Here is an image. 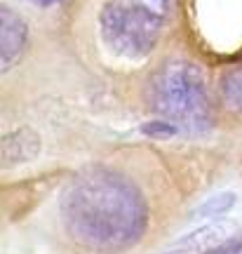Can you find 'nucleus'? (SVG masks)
<instances>
[{
  "mask_svg": "<svg viewBox=\"0 0 242 254\" xmlns=\"http://www.w3.org/2000/svg\"><path fill=\"white\" fill-rule=\"evenodd\" d=\"M28 2H33V5H40V7H52V5H59L61 0H28Z\"/></svg>",
  "mask_w": 242,
  "mask_h": 254,
  "instance_id": "obj_10",
  "label": "nucleus"
},
{
  "mask_svg": "<svg viewBox=\"0 0 242 254\" xmlns=\"http://www.w3.org/2000/svg\"><path fill=\"white\" fill-rule=\"evenodd\" d=\"M221 233V226H205L193 231L190 236L179 238L172 247H167V254H197L205 247H216V238Z\"/></svg>",
  "mask_w": 242,
  "mask_h": 254,
  "instance_id": "obj_6",
  "label": "nucleus"
},
{
  "mask_svg": "<svg viewBox=\"0 0 242 254\" xmlns=\"http://www.w3.org/2000/svg\"><path fill=\"white\" fill-rule=\"evenodd\" d=\"M28 45V26L14 9L0 7V68L7 73L24 57Z\"/></svg>",
  "mask_w": 242,
  "mask_h": 254,
  "instance_id": "obj_4",
  "label": "nucleus"
},
{
  "mask_svg": "<svg viewBox=\"0 0 242 254\" xmlns=\"http://www.w3.org/2000/svg\"><path fill=\"white\" fill-rule=\"evenodd\" d=\"M240 252H242V236L231 238V240H226V243L209 250V254H240Z\"/></svg>",
  "mask_w": 242,
  "mask_h": 254,
  "instance_id": "obj_9",
  "label": "nucleus"
},
{
  "mask_svg": "<svg viewBox=\"0 0 242 254\" xmlns=\"http://www.w3.org/2000/svg\"><path fill=\"white\" fill-rule=\"evenodd\" d=\"M38 153H40V136L31 127H21V129L2 134V141H0V160H2L5 167H17L21 163H28Z\"/></svg>",
  "mask_w": 242,
  "mask_h": 254,
  "instance_id": "obj_5",
  "label": "nucleus"
},
{
  "mask_svg": "<svg viewBox=\"0 0 242 254\" xmlns=\"http://www.w3.org/2000/svg\"><path fill=\"white\" fill-rule=\"evenodd\" d=\"M233 202H235L233 193H221V195H216V198L207 200L205 205L197 209V217H207V219L221 217L224 212H228V209L233 207Z\"/></svg>",
  "mask_w": 242,
  "mask_h": 254,
  "instance_id": "obj_8",
  "label": "nucleus"
},
{
  "mask_svg": "<svg viewBox=\"0 0 242 254\" xmlns=\"http://www.w3.org/2000/svg\"><path fill=\"white\" fill-rule=\"evenodd\" d=\"M172 0H108L99 26L111 52L125 59H146L158 45Z\"/></svg>",
  "mask_w": 242,
  "mask_h": 254,
  "instance_id": "obj_3",
  "label": "nucleus"
},
{
  "mask_svg": "<svg viewBox=\"0 0 242 254\" xmlns=\"http://www.w3.org/2000/svg\"><path fill=\"white\" fill-rule=\"evenodd\" d=\"M221 97L231 111L242 113V64L233 66L221 78Z\"/></svg>",
  "mask_w": 242,
  "mask_h": 254,
  "instance_id": "obj_7",
  "label": "nucleus"
},
{
  "mask_svg": "<svg viewBox=\"0 0 242 254\" xmlns=\"http://www.w3.org/2000/svg\"><path fill=\"white\" fill-rule=\"evenodd\" d=\"M61 217L75 243L111 254L141 240L148 207L141 190L125 174L108 167H90L66 186Z\"/></svg>",
  "mask_w": 242,
  "mask_h": 254,
  "instance_id": "obj_1",
  "label": "nucleus"
},
{
  "mask_svg": "<svg viewBox=\"0 0 242 254\" xmlns=\"http://www.w3.org/2000/svg\"><path fill=\"white\" fill-rule=\"evenodd\" d=\"M151 104L177 132L200 134L212 127V97L202 68L188 59H172L151 80Z\"/></svg>",
  "mask_w": 242,
  "mask_h": 254,
  "instance_id": "obj_2",
  "label": "nucleus"
}]
</instances>
